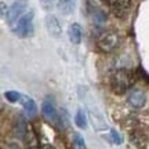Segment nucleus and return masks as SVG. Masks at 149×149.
Returning <instances> with one entry per match:
<instances>
[{
	"instance_id": "obj_1",
	"label": "nucleus",
	"mask_w": 149,
	"mask_h": 149,
	"mask_svg": "<svg viewBox=\"0 0 149 149\" xmlns=\"http://www.w3.org/2000/svg\"><path fill=\"white\" fill-rule=\"evenodd\" d=\"M131 83H133L131 72L127 69H117L111 76V88L115 94L119 95L127 93Z\"/></svg>"
},
{
	"instance_id": "obj_2",
	"label": "nucleus",
	"mask_w": 149,
	"mask_h": 149,
	"mask_svg": "<svg viewBox=\"0 0 149 149\" xmlns=\"http://www.w3.org/2000/svg\"><path fill=\"white\" fill-rule=\"evenodd\" d=\"M33 11H28L24 15H21L13 25L11 31L18 37H28L33 33Z\"/></svg>"
},
{
	"instance_id": "obj_3",
	"label": "nucleus",
	"mask_w": 149,
	"mask_h": 149,
	"mask_svg": "<svg viewBox=\"0 0 149 149\" xmlns=\"http://www.w3.org/2000/svg\"><path fill=\"white\" fill-rule=\"evenodd\" d=\"M119 43H120L119 33L113 32V31H108V32H104L97 39V47L100 48L102 53H112L117 48Z\"/></svg>"
},
{
	"instance_id": "obj_4",
	"label": "nucleus",
	"mask_w": 149,
	"mask_h": 149,
	"mask_svg": "<svg viewBox=\"0 0 149 149\" xmlns=\"http://www.w3.org/2000/svg\"><path fill=\"white\" fill-rule=\"evenodd\" d=\"M26 7H28V0H15L13 3V6L8 8V11H7V15H6L7 22L10 25H13L19 17L25 14Z\"/></svg>"
},
{
	"instance_id": "obj_5",
	"label": "nucleus",
	"mask_w": 149,
	"mask_h": 149,
	"mask_svg": "<svg viewBox=\"0 0 149 149\" xmlns=\"http://www.w3.org/2000/svg\"><path fill=\"white\" fill-rule=\"evenodd\" d=\"M127 102L130 107H133L134 109H141L145 107L146 104V94L144 90L139 88H133L128 91L127 94Z\"/></svg>"
},
{
	"instance_id": "obj_6",
	"label": "nucleus",
	"mask_w": 149,
	"mask_h": 149,
	"mask_svg": "<svg viewBox=\"0 0 149 149\" xmlns=\"http://www.w3.org/2000/svg\"><path fill=\"white\" fill-rule=\"evenodd\" d=\"M42 113L44 119L48 120V122L53 123H58V112H57V108H55V102L51 97H47L42 104Z\"/></svg>"
},
{
	"instance_id": "obj_7",
	"label": "nucleus",
	"mask_w": 149,
	"mask_h": 149,
	"mask_svg": "<svg viewBox=\"0 0 149 149\" xmlns=\"http://www.w3.org/2000/svg\"><path fill=\"white\" fill-rule=\"evenodd\" d=\"M108 1H109V7H111L112 13L117 18H124L127 15L130 6H131V0H108Z\"/></svg>"
},
{
	"instance_id": "obj_8",
	"label": "nucleus",
	"mask_w": 149,
	"mask_h": 149,
	"mask_svg": "<svg viewBox=\"0 0 149 149\" xmlns=\"http://www.w3.org/2000/svg\"><path fill=\"white\" fill-rule=\"evenodd\" d=\"M46 28H47V32L53 37H59L62 33V26L55 15L46 17Z\"/></svg>"
},
{
	"instance_id": "obj_9",
	"label": "nucleus",
	"mask_w": 149,
	"mask_h": 149,
	"mask_svg": "<svg viewBox=\"0 0 149 149\" xmlns=\"http://www.w3.org/2000/svg\"><path fill=\"white\" fill-rule=\"evenodd\" d=\"M28 128H29V126L26 124L25 117L22 115H18L15 122H14V134H15V137L18 139H25L28 134Z\"/></svg>"
},
{
	"instance_id": "obj_10",
	"label": "nucleus",
	"mask_w": 149,
	"mask_h": 149,
	"mask_svg": "<svg viewBox=\"0 0 149 149\" xmlns=\"http://www.w3.org/2000/svg\"><path fill=\"white\" fill-rule=\"evenodd\" d=\"M68 36H69L70 43L80 44L81 37H83V31H81V26H80L77 22H74V24H72L69 26V29H68Z\"/></svg>"
},
{
	"instance_id": "obj_11",
	"label": "nucleus",
	"mask_w": 149,
	"mask_h": 149,
	"mask_svg": "<svg viewBox=\"0 0 149 149\" xmlns=\"http://www.w3.org/2000/svg\"><path fill=\"white\" fill-rule=\"evenodd\" d=\"M21 105L22 108H24V111H25V113H26L28 116H35L37 113V107H36V102L33 101L31 97L28 95H24L22 94L21 97Z\"/></svg>"
},
{
	"instance_id": "obj_12",
	"label": "nucleus",
	"mask_w": 149,
	"mask_h": 149,
	"mask_svg": "<svg viewBox=\"0 0 149 149\" xmlns=\"http://www.w3.org/2000/svg\"><path fill=\"white\" fill-rule=\"evenodd\" d=\"M88 11H90L91 17L94 18V21L97 24H104V22L107 21V13L102 10V8H100L98 6L91 4L90 1H88Z\"/></svg>"
},
{
	"instance_id": "obj_13",
	"label": "nucleus",
	"mask_w": 149,
	"mask_h": 149,
	"mask_svg": "<svg viewBox=\"0 0 149 149\" xmlns=\"http://www.w3.org/2000/svg\"><path fill=\"white\" fill-rule=\"evenodd\" d=\"M74 7H76V0H58V4H57L58 11L64 15L72 14L74 11Z\"/></svg>"
},
{
	"instance_id": "obj_14",
	"label": "nucleus",
	"mask_w": 149,
	"mask_h": 149,
	"mask_svg": "<svg viewBox=\"0 0 149 149\" xmlns=\"http://www.w3.org/2000/svg\"><path fill=\"white\" fill-rule=\"evenodd\" d=\"M74 123L79 128H86L87 127V115L83 109H79L76 112V116H74Z\"/></svg>"
},
{
	"instance_id": "obj_15",
	"label": "nucleus",
	"mask_w": 149,
	"mask_h": 149,
	"mask_svg": "<svg viewBox=\"0 0 149 149\" xmlns=\"http://www.w3.org/2000/svg\"><path fill=\"white\" fill-rule=\"evenodd\" d=\"M72 149H86L84 138L79 133H74L72 137Z\"/></svg>"
},
{
	"instance_id": "obj_16",
	"label": "nucleus",
	"mask_w": 149,
	"mask_h": 149,
	"mask_svg": "<svg viewBox=\"0 0 149 149\" xmlns=\"http://www.w3.org/2000/svg\"><path fill=\"white\" fill-rule=\"evenodd\" d=\"M58 123H59V126L64 128H66L69 126V115H68V112L65 111V109H61V111H59Z\"/></svg>"
},
{
	"instance_id": "obj_17",
	"label": "nucleus",
	"mask_w": 149,
	"mask_h": 149,
	"mask_svg": "<svg viewBox=\"0 0 149 149\" xmlns=\"http://www.w3.org/2000/svg\"><path fill=\"white\" fill-rule=\"evenodd\" d=\"M4 97H6V100L10 101V102H19L21 101L22 94L18 93V91H7L4 94Z\"/></svg>"
},
{
	"instance_id": "obj_18",
	"label": "nucleus",
	"mask_w": 149,
	"mask_h": 149,
	"mask_svg": "<svg viewBox=\"0 0 149 149\" xmlns=\"http://www.w3.org/2000/svg\"><path fill=\"white\" fill-rule=\"evenodd\" d=\"M111 138H112V141H113V144H117V145H120L123 142V138H122V135L117 133L116 130H113L112 128L111 130Z\"/></svg>"
},
{
	"instance_id": "obj_19",
	"label": "nucleus",
	"mask_w": 149,
	"mask_h": 149,
	"mask_svg": "<svg viewBox=\"0 0 149 149\" xmlns=\"http://www.w3.org/2000/svg\"><path fill=\"white\" fill-rule=\"evenodd\" d=\"M6 149H21V146L17 144V142H10V144L7 145V148Z\"/></svg>"
},
{
	"instance_id": "obj_20",
	"label": "nucleus",
	"mask_w": 149,
	"mask_h": 149,
	"mask_svg": "<svg viewBox=\"0 0 149 149\" xmlns=\"http://www.w3.org/2000/svg\"><path fill=\"white\" fill-rule=\"evenodd\" d=\"M6 15H7V11H6V3L4 1H1V17L6 18Z\"/></svg>"
},
{
	"instance_id": "obj_21",
	"label": "nucleus",
	"mask_w": 149,
	"mask_h": 149,
	"mask_svg": "<svg viewBox=\"0 0 149 149\" xmlns=\"http://www.w3.org/2000/svg\"><path fill=\"white\" fill-rule=\"evenodd\" d=\"M40 149H55V148H54L51 144H42Z\"/></svg>"
},
{
	"instance_id": "obj_22",
	"label": "nucleus",
	"mask_w": 149,
	"mask_h": 149,
	"mask_svg": "<svg viewBox=\"0 0 149 149\" xmlns=\"http://www.w3.org/2000/svg\"><path fill=\"white\" fill-rule=\"evenodd\" d=\"M43 1H44V3H51L53 0H43Z\"/></svg>"
}]
</instances>
